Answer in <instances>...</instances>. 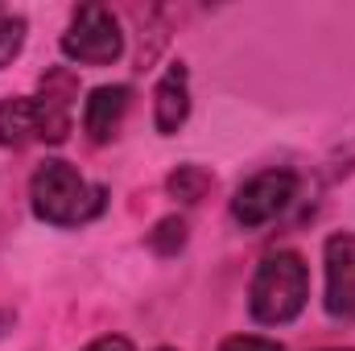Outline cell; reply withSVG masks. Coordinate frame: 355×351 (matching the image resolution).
Instances as JSON below:
<instances>
[{"mask_svg":"<svg viewBox=\"0 0 355 351\" xmlns=\"http://www.w3.org/2000/svg\"><path fill=\"white\" fill-rule=\"evenodd\" d=\"M29 207L50 228H83L103 215L107 190L95 186L62 157H46L29 178Z\"/></svg>","mask_w":355,"mask_h":351,"instance_id":"6da1fadb","label":"cell"},{"mask_svg":"<svg viewBox=\"0 0 355 351\" xmlns=\"http://www.w3.org/2000/svg\"><path fill=\"white\" fill-rule=\"evenodd\" d=\"M310 302V268L302 252L277 248L257 264L248 285V310L261 327H289Z\"/></svg>","mask_w":355,"mask_h":351,"instance_id":"7a4b0ae2","label":"cell"},{"mask_svg":"<svg viewBox=\"0 0 355 351\" xmlns=\"http://www.w3.org/2000/svg\"><path fill=\"white\" fill-rule=\"evenodd\" d=\"M58 87V75H50L37 95L0 99V149H25L33 141L58 145L71 132V79Z\"/></svg>","mask_w":355,"mask_h":351,"instance_id":"3957f363","label":"cell"},{"mask_svg":"<svg viewBox=\"0 0 355 351\" xmlns=\"http://www.w3.org/2000/svg\"><path fill=\"white\" fill-rule=\"evenodd\" d=\"M58 46L79 67H112L124 54V29L107 4H79Z\"/></svg>","mask_w":355,"mask_h":351,"instance_id":"277c9868","label":"cell"},{"mask_svg":"<svg viewBox=\"0 0 355 351\" xmlns=\"http://www.w3.org/2000/svg\"><path fill=\"white\" fill-rule=\"evenodd\" d=\"M297 198V174L293 170H261V174L244 178L232 194V219L248 232L272 223L277 215L289 211V203Z\"/></svg>","mask_w":355,"mask_h":351,"instance_id":"5b68a950","label":"cell"},{"mask_svg":"<svg viewBox=\"0 0 355 351\" xmlns=\"http://www.w3.org/2000/svg\"><path fill=\"white\" fill-rule=\"evenodd\" d=\"M322 268H327V314L355 323V232H335L322 244Z\"/></svg>","mask_w":355,"mask_h":351,"instance_id":"8992f818","label":"cell"},{"mask_svg":"<svg viewBox=\"0 0 355 351\" xmlns=\"http://www.w3.org/2000/svg\"><path fill=\"white\" fill-rule=\"evenodd\" d=\"M128 108H132V87L128 83H103V87H95L87 95V103H83V132L95 145L112 141L116 128L124 124Z\"/></svg>","mask_w":355,"mask_h":351,"instance_id":"52a82bcc","label":"cell"},{"mask_svg":"<svg viewBox=\"0 0 355 351\" xmlns=\"http://www.w3.org/2000/svg\"><path fill=\"white\" fill-rule=\"evenodd\" d=\"M190 120V71L186 62H170V71L157 79L153 91V124L162 137H174Z\"/></svg>","mask_w":355,"mask_h":351,"instance_id":"ba28073f","label":"cell"},{"mask_svg":"<svg viewBox=\"0 0 355 351\" xmlns=\"http://www.w3.org/2000/svg\"><path fill=\"white\" fill-rule=\"evenodd\" d=\"M166 186H170V194H178L182 203H198V198L211 190V174H207L202 166H178Z\"/></svg>","mask_w":355,"mask_h":351,"instance_id":"9c48e42d","label":"cell"},{"mask_svg":"<svg viewBox=\"0 0 355 351\" xmlns=\"http://www.w3.org/2000/svg\"><path fill=\"white\" fill-rule=\"evenodd\" d=\"M25 17L21 12H12V8H0V71L21 54V46H25Z\"/></svg>","mask_w":355,"mask_h":351,"instance_id":"30bf717a","label":"cell"},{"mask_svg":"<svg viewBox=\"0 0 355 351\" xmlns=\"http://www.w3.org/2000/svg\"><path fill=\"white\" fill-rule=\"evenodd\" d=\"M182 244H186V219H182V215L162 219V223L149 232V248H153L157 257H174Z\"/></svg>","mask_w":355,"mask_h":351,"instance_id":"8fae6325","label":"cell"},{"mask_svg":"<svg viewBox=\"0 0 355 351\" xmlns=\"http://www.w3.org/2000/svg\"><path fill=\"white\" fill-rule=\"evenodd\" d=\"M219 351H285L277 339H265V335H232V339H223Z\"/></svg>","mask_w":355,"mask_h":351,"instance_id":"7c38bea8","label":"cell"},{"mask_svg":"<svg viewBox=\"0 0 355 351\" xmlns=\"http://www.w3.org/2000/svg\"><path fill=\"white\" fill-rule=\"evenodd\" d=\"M83 351H132V343H128L124 335H99V339H91Z\"/></svg>","mask_w":355,"mask_h":351,"instance_id":"4fadbf2b","label":"cell"},{"mask_svg":"<svg viewBox=\"0 0 355 351\" xmlns=\"http://www.w3.org/2000/svg\"><path fill=\"white\" fill-rule=\"evenodd\" d=\"M327 351H355V348H327Z\"/></svg>","mask_w":355,"mask_h":351,"instance_id":"5bb4252c","label":"cell"},{"mask_svg":"<svg viewBox=\"0 0 355 351\" xmlns=\"http://www.w3.org/2000/svg\"><path fill=\"white\" fill-rule=\"evenodd\" d=\"M157 351H174V348H157Z\"/></svg>","mask_w":355,"mask_h":351,"instance_id":"9a60e30c","label":"cell"}]
</instances>
